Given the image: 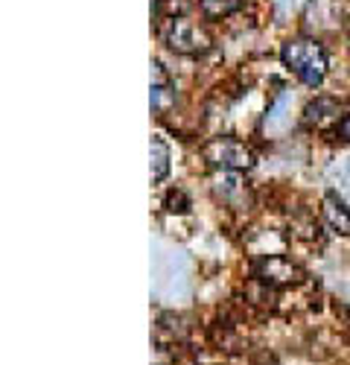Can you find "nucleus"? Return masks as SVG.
<instances>
[{"mask_svg":"<svg viewBox=\"0 0 350 365\" xmlns=\"http://www.w3.org/2000/svg\"><path fill=\"white\" fill-rule=\"evenodd\" d=\"M149 103H152L155 117H164L166 111L175 108V103H179V91H175V85L166 76L161 62H152V97H149Z\"/></svg>","mask_w":350,"mask_h":365,"instance_id":"423d86ee","label":"nucleus"},{"mask_svg":"<svg viewBox=\"0 0 350 365\" xmlns=\"http://www.w3.org/2000/svg\"><path fill=\"white\" fill-rule=\"evenodd\" d=\"M254 278L262 284V287H272V289H283V287H295L301 284L307 275L298 263H292L289 257L283 255H269L254 263Z\"/></svg>","mask_w":350,"mask_h":365,"instance_id":"20e7f679","label":"nucleus"},{"mask_svg":"<svg viewBox=\"0 0 350 365\" xmlns=\"http://www.w3.org/2000/svg\"><path fill=\"white\" fill-rule=\"evenodd\" d=\"M201 158L208 161L211 170L216 173H245L254 167V152L248 143L237 140V138H211L201 146Z\"/></svg>","mask_w":350,"mask_h":365,"instance_id":"7ed1b4c3","label":"nucleus"},{"mask_svg":"<svg viewBox=\"0 0 350 365\" xmlns=\"http://www.w3.org/2000/svg\"><path fill=\"white\" fill-rule=\"evenodd\" d=\"M204 18H225L243 6V0H198Z\"/></svg>","mask_w":350,"mask_h":365,"instance_id":"9b49d317","label":"nucleus"},{"mask_svg":"<svg viewBox=\"0 0 350 365\" xmlns=\"http://www.w3.org/2000/svg\"><path fill=\"white\" fill-rule=\"evenodd\" d=\"M211 190L225 207H233V210L251 207V187L243 178V173H216L211 181Z\"/></svg>","mask_w":350,"mask_h":365,"instance_id":"39448f33","label":"nucleus"},{"mask_svg":"<svg viewBox=\"0 0 350 365\" xmlns=\"http://www.w3.org/2000/svg\"><path fill=\"white\" fill-rule=\"evenodd\" d=\"M321 214H324V222L341 234V237H350V207L336 196V193H327L324 202H321Z\"/></svg>","mask_w":350,"mask_h":365,"instance_id":"1a4fd4ad","label":"nucleus"},{"mask_svg":"<svg viewBox=\"0 0 350 365\" xmlns=\"http://www.w3.org/2000/svg\"><path fill=\"white\" fill-rule=\"evenodd\" d=\"M190 9H193V0H158L155 4L158 21H164V18H187Z\"/></svg>","mask_w":350,"mask_h":365,"instance_id":"f8f14e48","label":"nucleus"},{"mask_svg":"<svg viewBox=\"0 0 350 365\" xmlns=\"http://www.w3.org/2000/svg\"><path fill=\"white\" fill-rule=\"evenodd\" d=\"M158 36L169 50L181 53V56H201V53H208L213 47V38H211L208 29H204L201 24H196V21H190V18H164V21H158Z\"/></svg>","mask_w":350,"mask_h":365,"instance_id":"f03ea898","label":"nucleus"},{"mask_svg":"<svg viewBox=\"0 0 350 365\" xmlns=\"http://www.w3.org/2000/svg\"><path fill=\"white\" fill-rule=\"evenodd\" d=\"M164 207L169 210V214H187L193 205H190V196H187L181 187H172V190H166V196H164Z\"/></svg>","mask_w":350,"mask_h":365,"instance_id":"ddd939ff","label":"nucleus"},{"mask_svg":"<svg viewBox=\"0 0 350 365\" xmlns=\"http://www.w3.org/2000/svg\"><path fill=\"white\" fill-rule=\"evenodd\" d=\"M341 0H309L307 6V24L315 29H336L341 26Z\"/></svg>","mask_w":350,"mask_h":365,"instance_id":"0eeeda50","label":"nucleus"},{"mask_svg":"<svg viewBox=\"0 0 350 365\" xmlns=\"http://www.w3.org/2000/svg\"><path fill=\"white\" fill-rule=\"evenodd\" d=\"M280 58H283V65L309 88H318L321 82H324L327 68H330L327 50L321 47L315 38H292V41H286L283 50H280Z\"/></svg>","mask_w":350,"mask_h":365,"instance_id":"f257e3e1","label":"nucleus"},{"mask_svg":"<svg viewBox=\"0 0 350 365\" xmlns=\"http://www.w3.org/2000/svg\"><path fill=\"white\" fill-rule=\"evenodd\" d=\"M169 173V146L161 135H152V181H164Z\"/></svg>","mask_w":350,"mask_h":365,"instance_id":"9d476101","label":"nucleus"},{"mask_svg":"<svg viewBox=\"0 0 350 365\" xmlns=\"http://www.w3.org/2000/svg\"><path fill=\"white\" fill-rule=\"evenodd\" d=\"M336 135H339L344 143H350V111H347V114H341L339 126H336Z\"/></svg>","mask_w":350,"mask_h":365,"instance_id":"4468645a","label":"nucleus"},{"mask_svg":"<svg viewBox=\"0 0 350 365\" xmlns=\"http://www.w3.org/2000/svg\"><path fill=\"white\" fill-rule=\"evenodd\" d=\"M339 103L330 97H318L304 108V126L309 129H324V126H339Z\"/></svg>","mask_w":350,"mask_h":365,"instance_id":"6e6552de","label":"nucleus"}]
</instances>
